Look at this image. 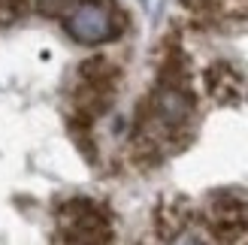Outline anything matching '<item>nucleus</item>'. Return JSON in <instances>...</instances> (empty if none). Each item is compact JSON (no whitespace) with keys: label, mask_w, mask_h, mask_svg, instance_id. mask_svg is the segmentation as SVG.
<instances>
[{"label":"nucleus","mask_w":248,"mask_h":245,"mask_svg":"<svg viewBox=\"0 0 248 245\" xmlns=\"http://www.w3.org/2000/svg\"><path fill=\"white\" fill-rule=\"evenodd\" d=\"M24 9H28V0H0V28H9L16 24Z\"/></svg>","instance_id":"obj_7"},{"label":"nucleus","mask_w":248,"mask_h":245,"mask_svg":"<svg viewBox=\"0 0 248 245\" xmlns=\"http://www.w3.org/2000/svg\"><path fill=\"white\" fill-rule=\"evenodd\" d=\"M61 233L70 245H112V218L100 203L76 197L61 209Z\"/></svg>","instance_id":"obj_2"},{"label":"nucleus","mask_w":248,"mask_h":245,"mask_svg":"<svg viewBox=\"0 0 248 245\" xmlns=\"http://www.w3.org/2000/svg\"><path fill=\"white\" fill-rule=\"evenodd\" d=\"M33 6L46 18H61V15H67V12L76 6V0H33Z\"/></svg>","instance_id":"obj_6"},{"label":"nucleus","mask_w":248,"mask_h":245,"mask_svg":"<svg viewBox=\"0 0 248 245\" xmlns=\"http://www.w3.org/2000/svg\"><path fill=\"white\" fill-rule=\"evenodd\" d=\"M79 79L88 82V85H103V88H115L118 79H121V70L112 64L109 58H88L79 64Z\"/></svg>","instance_id":"obj_5"},{"label":"nucleus","mask_w":248,"mask_h":245,"mask_svg":"<svg viewBox=\"0 0 248 245\" xmlns=\"http://www.w3.org/2000/svg\"><path fill=\"white\" fill-rule=\"evenodd\" d=\"M167 245H209L197 230H191V227H182V230H176V233L170 236V242Z\"/></svg>","instance_id":"obj_8"},{"label":"nucleus","mask_w":248,"mask_h":245,"mask_svg":"<svg viewBox=\"0 0 248 245\" xmlns=\"http://www.w3.org/2000/svg\"><path fill=\"white\" fill-rule=\"evenodd\" d=\"M245 245H248V242H245Z\"/></svg>","instance_id":"obj_9"},{"label":"nucleus","mask_w":248,"mask_h":245,"mask_svg":"<svg viewBox=\"0 0 248 245\" xmlns=\"http://www.w3.org/2000/svg\"><path fill=\"white\" fill-rule=\"evenodd\" d=\"M203 82H206V91L212 100L218 103H239L242 100V73L227 64V61H215V64H209L206 73H203Z\"/></svg>","instance_id":"obj_4"},{"label":"nucleus","mask_w":248,"mask_h":245,"mask_svg":"<svg viewBox=\"0 0 248 245\" xmlns=\"http://www.w3.org/2000/svg\"><path fill=\"white\" fill-rule=\"evenodd\" d=\"M209 230L221 245L248 233V197L242 191H215L209 197Z\"/></svg>","instance_id":"obj_3"},{"label":"nucleus","mask_w":248,"mask_h":245,"mask_svg":"<svg viewBox=\"0 0 248 245\" xmlns=\"http://www.w3.org/2000/svg\"><path fill=\"white\" fill-rule=\"evenodd\" d=\"M124 12H115L103 0H82L67 12L64 28L76 43L82 46H100L109 43L124 31Z\"/></svg>","instance_id":"obj_1"}]
</instances>
